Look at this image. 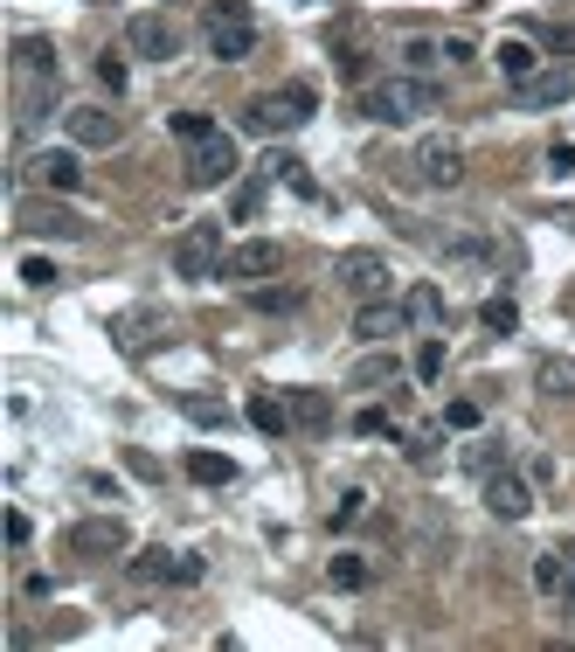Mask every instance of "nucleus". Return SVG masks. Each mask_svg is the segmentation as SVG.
<instances>
[{
	"mask_svg": "<svg viewBox=\"0 0 575 652\" xmlns=\"http://www.w3.org/2000/svg\"><path fill=\"white\" fill-rule=\"evenodd\" d=\"M402 327H409V306H396V299H368V306L354 312V333H360V341H368V348L396 341Z\"/></svg>",
	"mask_w": 575,
	"mask_h": 652,
	"instance_id": "obj_13",
	"label": "nucleus"
},
{
	"mask_svg": "<svg viewBox=\"0 0 575 652\" xmlns=\"http://www.w3.org/2000/svg\"><path fill=\"white\" fill-rule=\"evenodd\" d=\"M312 118V84H284V91H264L243 104V125L250 133H292V125Z\"/></svg>",
	"mask_w": 575,
	"mask_h": 652,
	"instance_id": "obj_3",
	"label": "nucleus"
},
{
	"mask_svg": "<svg viewBox=\"0 0 575 652\" xmlns=\"http://www.w3.org/2000/svg\"><path fill=\"white\" fill-rule=\"evenodd\" d=\"M402 445H409V458H416V465H430V458H437V431H409Z\"/></svg>",
	"mask_w": 575,
	"mask_h": 652,
	"instance_id": "obj_41",
	"label": "nucleus"
},
{
	"mask_svg": "<svg viewBox=\"0 0 575 652\" xmlns=\"http://www.w3.org/2000/svg\"><path fill=\"white\" fill-rule=\"evenodd\" d=\"M167 125H174V133H180V139H188V146H195V139H208V133H216V125H208L201 112H174Z\"/></svg>",
	"mask_w": 575,
	"mask_h": 652,
	"instance_id": "obj_35",
	"label": "nucleus"
},
{
	"mask_svg": "<svg viewBox=\"0 0 575 652\" xmlns=\"http://www.w3.org/2000/svg\"><path fill=\"white\" fill-rule=\"evenodd\" d=\"M485 507L500 514V520H527V514H534V493H527V479L492 473V479H485Z\"/></svg>",
	"mask_w": 575,
	"mask_h": 652,
	"instance_id": "obj_14",
	"label": "nucleus"
},
{
	"mask_svg": "<svg viewBox=\"0 0 575 652\" xmlns=\"http://www.w3.org/2000/svg\"><path fill=\"white\" fill-rule=\"evenodd\" d=\"M485 327H492V333H513V327H520V306H513V299H485Z\"/></svg>",
	"mask_w": 575,
	"mask_h": 652,
	"instance_id": "obj_33",
	"label": "nucleus"
},
{
	"mask_svg": "<svg viewBox=\"0 0 575 652\" xmlns=\"http://www.w3.org/2000/svg\"><path fill=\"white\" fill-rule=\"evenodd\" d=\"M360 507H368V493H347V500L333 507V528H347V520H360Z\"/></svg>",
	"mask_w": 575,
	"mask_h": 652,
	"instance_id": "obj_43",
	"label": "nucleus"
},
{
	"mask_svg": "<svg viewBox=\"0 0 575 652\" xmlns=\"http://www.w3.org/2000/svg\"><path fill=\"white\" fill-rule=\"evenodd\" d=\"M443 375V341H424L416 348V382H437Z\"/></svg>",
	"mask_w": 575,
	"mask_h": 652,
	"instance_id": "obj_34",
	"label": "nucleus"
},
{
	"mask_svg": "<svg viewBox=\"0 0 575 652\" xmlns=\"http://www.w3.org/2000/svg\"><path fill=\"white\" fill-rule=\"evenodd\" d=\"M125 49L146 56V63H174L180 56V29L167 14H133V21H125Z\"/></svg>",
	"mask_w": 575,
	"mask_h": 652,
	"instance_id": "obj_9",
	"label": "nucleus"
},
{
	"mask_svg": "<svg viewBox=\"0 0 575 652\" xmlns=\"http://www.w3.org/2000/svg\"><path fill=\"white\" fill-rule=\"evenodd\" d=\"M97 84L104 91H125V63L118 56H97Z\"/></svg>",
	"mask_w": 575,
	"mask_h": 652,
	"instance_id": "obj_42",
	"label": "nucleus"
},
{
	"mask_svg": "<svg viewBox=\"0 0 575 652\" xmlns=\"http://www.w3.org/2000/svg\"><path fill=\"white\" fill-rule=\"evenodd\" d=\"M500 458H506V452L492 445V437H485V445H472V452H464V465H472V473H485V479L500 473Z\"/></svg>",
	"mask_w": 575,
	"mask_h": 652,
	"instance_id": "obj_36",
	"label": "nucleus"
},
{
	"mask_svg": "<svg viewBox=\"0 0 575 652\" xmlns=\"http://www.w3.org/2000/svg\"><path fill=\"white\" fill-rule=\"evenodd\" d=\"M112 333H118V348H153V333H160V312H125V320H112Z\"/></svg>",
	"mask_w": 575,
	"mask_h": 652,
	"instance_id": "obj_20",
	"label": "nucleus"
},
{
	"mask_svg": "<svg viewBox=\"0 0 575 652\" xmlns=\"http://www.w3.org/2000/svg\"><path fill=\"white\" fill-rule=\"evenodd\" d=\"M534 382H541V396H575V361L568 354H547L541 369H534Z\"/></svg>",
	"mask_w": 575,
	"mask_h": 652,
	"instance_id": "obj_22",
	"label": "nucleus"
},
{
	"mask_svg": "<svg viewBox=\"0 0 575 652\" xmlns=\"http://www.w3.org/2000/svg\"><path fill=\"white\" fill-rule=\"evenodd\" d=\"M264 180L271 174H257V180H243V188H237V222H250L257 208H264Z\"/></svg>",
	"mask_w": 575,
	"mask_h": 652,
	"instance_id": "obj_32",
	"label": "nucleus"
},
{
	"mask_svg": "<svg viewBox=\"0 0 575 652\" xmlns=\"http://www.w3.org/2000/svg\"><path fill=\"white\" fill-rule=\"evenodd\" d=\"M443 431H479V403H451V410H443Z\"/></svg>",
	"mask_w": 575,
	"mask_h": 652,
	"instance_id": "obj_37",
	"label": "nucleus"
},
{
	"mask_svg": "<svg viewBox=\"0 0 575 652\" xmlns=\"http://www.w3.org/2000/svg\"><path fill=\"white\" fill-rule=\"evenodd\" d=\"M534 590H541V597L562 590V549H541V556H534Z\"/></svg>",
	"mask_w": 575,
	"mask_h": 652,
	"instance_id": "obj_29",
	"label": "nucleus"
},
{
	"mask_svg": "<svg viewBox=\"0 0 575 652\" xmlns=\"http://www.w3.org/2000/svg\"><path fill=\"white\" fill-rule=\"evenodd\" d=\"M180 410H188L195 424H222V416H229L222 403H208V396H180Z\"/></svg>",
	"mask_w": 575,
	"mask_h": 652,
	"instance_id": "obj_39",
	"label": "nucleus"
},
{
	"mask_svg": "<svg viewBox=\"0 0 575 652\" xmlns=\"http://www.w3.org/2000/svg\"><path fill=\"white\" fill-rule=\"evenodd\" d=\"M284 403H292V424H305V431H326L333 424V396H326V389H292Z\"/></svg>",
	"mask_w": 575,
	"mask_h": 652,
	"instance_id": "obj_17",
	"label": "nucleus"
},
{
	"mask_svg": "<svg viewBox=\"0 0 575 652\" xmlns=\"http://www.w3.org/2000/svg\"><path fill=\"white\" fill-rule=\"evenodd\" d=\"M63 541H70V556H91V562H104V556H125V520H118V514L76 520V528H70Z\"/></svg>",
	"mask_w": 575,
	"mask_h": 652,
	"instance_id": "obj_10",
	"label": "nucleus"
},
{
	"mask_svg": "<svg viewBox=\"0 0 575 652\" xmlns=\"http://www.w3.org/2000/svg\"><path fill=\"white\" fill-rule=\"evenodd\" d=\"M222 257H229L222 222H188V229H180V244H174V271L201 284V278H222Z\"/></svg>",
	"mask_w": 575,
	"mask_h": 652,
	"instance_id": "obj_4",
	"label": "nucleus"
},
{
	"mask_svg": "<svg viewBox=\"0 0 575 652\" xmlns=\"http://www.w3.org/2000/svg\"><path fill=\"white\" fill-rule=\"evenodd\" d=\"M326 577H333L339 590H360V583H368V562H360V556H333V562H326Z\"/></svg>",
	"mask_w": 575,
	"mask_h": 652,
	"instance_id": "obj_30",
	"label": "nucleus"
},
{
	"mask_svg": "<svg viewBox=\"0 0 575 652\" xmlns=\"http://www.w3.org/2000/svg\"><path fill=\"white\" fill-rule=\"evenodd\" d=\"M133 569H139V577H146V583H195V577H201V556H174V549H146V556H139Z\"/></svg>",
	"mask_w": 575,
	"mask_h": 652,
	"instance_id": "obj_15",
	"label": "nucleus"
},
{
	"mask_svg": "<svg viewBox=\"0 0 575 652\" xmlns=\"http://www.w3.org/2000/svg\"><path fill=\"white\" fill-rule=\"evenodd\" d=\"M402 63H409V76L437 70V63H443V42H430V35H409V42H402Z\"/></svg>",
	"mask_w": 575,
	"mask_h": 652,
	"instance_id": "obj_28",
	"label": "nucleus"
},
{
	"mask_svg": "<svg viewBox=\"0 0 575 652\" xmlns=\"http://www.w3.org/2000/svg\"><path fill=\"white\" fill-rule=\"evenodd\" d=\"M21 229H35V237H76L84 222L70 208H21Z\"/></svg>",
	"mask_w": 575,
	"mask_h": 652,
	"instance_id": "obj_18",
	"label": "nucleus"
},
{
	"mask_svg": "<svg viewBox=\"0 0 575 652\" xmlns=\"http://www.w3.org/2000/svg\"><path fill=\"white\" fill-rule=\"evenodd\" d=\"M402 306H409V327H430V333L443 327V292H437V284H409Z\"/></svg>",
	"mask_w": 575,
	"mask_h": 652,
	"instance_id": "obj_19",
	"label": "nucleus"
},
{
	"mask_svg": "<svg viewBox=\"0 0 575 652\" xmlns=\"http://www.w3.org/2000/svg\"><path fill=\"white\" fill-rule=\"evenodd\" d=\"M278 271H284V244H271V237L229 244V257H222V278H237V284H264Z\"/></svg>",
	"mask_w": 575,
	"mask_h": 652,
	"instance_id": "obj_6",
	"label": "nucleus"
},
{
	"mask_svg": "<svg viewBox=\"0 0 575 652\" xmlns=\"http://www.w3.org/2000/svg\"><path fill=\"white\" fill-rule=\"evenodd\" d=\"M492 63H500V76H506V84H527V76H541L534 42H520V35H506L500 49H492Z\"/></svg>",
	"mask_w": 575,
	"mask_h": 652,
	"instance_id": "obj_16",
	"label": "nucleus"
},
{
	"mask_svg": "<svg viewBox=\"0 0 575 652\" xmlns=\"http://www.w3.org/2000/svg\"><path fill=\"white\" fill-rule=\"evenodd\" d=\"M547 174H575V146H555V153H547Z\"/></svg>",
	"mask_w": 575,
	"mask_h": 652,
	"instance_id": "obj_45",
	"label": "nucleus"
},
{
	"mask_svg": "<svg viewBox=\"0 0 575 652\" xmlns=\"http://www.w3.org/2000/svg\"><path fill=\"white\" fill-rule=\"evenodd\" d=\"M409 167L424 174L430 188H458V180H464V146L451 133H430V139H416V161Z\"/></svg>",
	"mask_w": 575,
	"mask_h": 652,
	"instance_id": "obj_8",
	"label": "nucleus"
},
{
	"mask_svg": "<svg viewBox=\"0 0 575 652\" xmlns=\"http://www.w3.org/2000/svg\"><path fill=\"white\" fill-rule=\"evenodd\" d=\"M354 389H381V382H402V361L396 354H368V361H354Z\"/></svg>",
	"mask_w": 575,
	"mask_h": 652,
	"instance_id": "obj_23",
	"label": "nucleus"
},
{
	"mask_svg": "<svg viewBox=\"0 0 575 652\" xmlns=\"http://www.w3.org/2000/svg\"><path fill=\"white\" fill-rule=\"evenodd\" d=\"M29 535H35L29 514H8V541H14V549H29Z\"/></svg>",
	"mask_w": 575,
	"mask_h": 652,
	"instance_id": "obj_44",
	"label": "nucleus"
},
{
	"mask_svg": "<svg viewBox=\"0 0 575 652\" xmlns=\"http://www.w3.org/2000/svg\"><path fill=\"white\" fill-rule=\"evenodd\" d=\"M250 424L264 431V437H284V431H292V403H278V396H250Z\"/></svg>",
	"mask_w": 575,
	"mask_h": 652,
	"instance_id": "obj_24",
	"label": "nucleus"
},
{
	"mask_svg": "<svg viewBox=\"0 0 575 652\" xmlns=\"http://www.w3.org/2000/svg\"><path fill=\"white\" fill-rule=\"evenodd\" d=\"M250 306H257V312H299L305 299L292 292V284H250Z\"/></svg>",
	"mask_w": 575,
	"mask_h": 652,
	"instance_id": "obj_27",
	"label": "nucleus"
},
{
	"mask_svg": "<svg viewBox=\"0 0 575 652\" xmlns=\"http://www.w3.org/2000/svg\"><path fill=\"white\" fill-rule=\"evenodd\" d=\"M555 604L575 618V541H562V590H555Z\"/></svg>",
	"mask_w": 575,
	"mask_h": 652,
	"instance_id": "obj_31",
	"label": "nucleus"
},
{
	"mask_svg": "<svg viewBox=\"0 0 575 652\" xmlns=\"http://www.w3.org/2000/svg\"><path fill=\"white\" fill-rule=\"evenodd\" d=\"M35 180H49V188H76L84 167H76V153H35Z\"/></svg>",
	"mask_w": 575,
	"mask_h": 652,
	"instance_id": "obj_21",
	"label": "nucleus"
},
{
	"mask_svg": "<svg viewBox=\"0 0 575 652\" xmlns=\"http://www.w3.org/2000/svg\"><path fill=\"white\" fill-rule=\"evenodd\" d=\"M21 278H29V284H35V292H49V284H56L63 271H56V265H49V257H29V265H21Z\"/></svg>",
	"mask_w": 575,
	"mask_h": 652,
	"instance_id": "obj_38",
	"label": "nucleus"
},
{
	"mask_svg": "<svg viewBox=\"0 0 575 652\" xmlns=\"http://www.w3.org/2000/svg\"><path fill=\"white\" fill-rule=\"evenodd\" d=\"M555 104H575V70H541L513 84V112H555Z\"/></svg>",
	"mask_w": 575,
	"mask_h": 652,
	"instance_id": "obj_11",
	"label": "nucleus"
},
{
	"mask_svg": "<svg viewBox=\"0 0 575 652\" xmlns=\"http://www.w3.org/2000/svg\"><path fill=\"white\" fill-rule=\"evenodd\" d=\"M229 174H237V139L229 133H208L188 146V188H222Z\"/></svg>",
	"mask_w": 575,
	"mask_h": 652,
	"instance_id": "obj_7",
	"label": "nucleus"
},
{
	"mask_svg": "<svg viewBox=\"0 0 575 652\" xmlns=\"http://www.w3.org/2000/svg\"><path fill=\"white\" fill-rule=\"evenodd\" d=\"M14 56H21V70H35V76H49V84H56V70H63V63H56V49H49L42 35H29V42L14 49Z\"/></svg>",
	"mask_w": 575,
	"mask_h": 652,
	"instance_id": "obj_26",
	"label": "nucleus"
},
{
	"mask_svg": "<svg viewBox=\"0 0 575 652\" xmlns=\"http://www.w3.org/2000/svg\"><path fill=\"white\" fill-rule=\"evenodd\" d=\"M63 125H70L76 146H118V139H125V118H118V112H97V104H70Z\"/></svg>",
	"mask_w": 575,
	"mask_h": 652,
	"instance_id": "obj_12",
	"label": "nucleus"
},
{
	"mask_svg": "<svg viewBox=\"0 0 575 652\" xmlns=\"http://www.w3.org/2000/svg\"><path fill=\"white\" fill-rule=\"evenodd\" d=\"M354 431H360V437H396V424H388L381 410H360V416H354Z\"/></svg>",
	"mask_w": 575,
	"mask_h": 652,
	"instance_id": "obj_40",
	"label": "nucleus"
},
{
	"mask_svg": "<svg viewBox=\"0 0 575 652\" xmlns=\"http://www.w3.org/2000/svg\"><path fill=\"white\" fill-rule=\"evenodd\" d=\"M208 49H216L222 63H243L257 49V14L243 8V0H208Z\"/></svg>",
	"mask_w": 575,
	"mask_h": 652,
	"instance_id": "obj_2",
	"label": "nucleus"
},
{
	"mask_svg": "<svg viewBox=\"0 0 575 652\" xmlns=\"http://www.w3.org/2000/svg\"><path fill=\"white\" fill-rule=\"evenodd\" d=\"M333 278L347 284L360 306H368V299H388V278H396V271H388L381 250H339V257H333Z\"/></svg>",
	"mask_w": 575,
	"mask_h": 652,
	"instance_id": "obj_5",
	"label": "nucleus"
},
{
	"mask_svg": "<svg viewBox=\"0 0 575 652\" xmlns=\"http://www.w3.org/2000/svg\"><path fill=\"white\" fill-rule=\"evenodd\" d=\"M437 104H443V91L430 84V76H381V84H368L360 112H368L375 125H409V118L437 112Z\"/></svg>",
	"mask_w": 575,
	"mask_h": 652,
	"instance_id": "obj_1",
	"label": "nucleus"
},
{
	"mask_svg": "<svg viewBox=\"0 0 575 652\" xmlns=\"http://www.w3.org/2000/svg\"><path fill=\"white\" fill-rule=\"evenodd\" d=\"M188 479H201V486H229V479H237V465H229L222 452H195V458H188Z\"/></svg>",
	"mask_w": 575,
	"mask_h": 652,
	"instance_id": "obj_25",
	"label": "nucleus"
}]
</instances>
